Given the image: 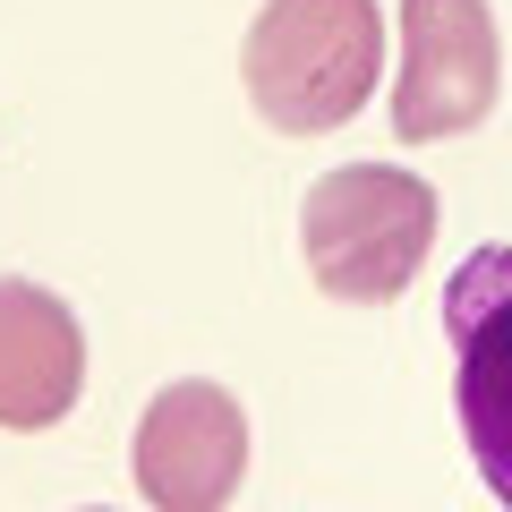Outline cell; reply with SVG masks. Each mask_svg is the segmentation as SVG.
Wrapping results in <instances>:
<instances>
[{
  "label": "cell",
  "mask_w": 512,
  "mask_h": 512,
  "mask_svg": "<svg viewBox=\"0 0 512 512\" xmlns=\"http://www.w3.org/2000/svg\"><path fill=\"white\" fill-rule=\"evenodd\" d=\"M504 94V43L487 0H402V77H393V137L444 146L478 128Z\"/></svg>",
  "instance_id": "4"
},
{
  "label": "cell",
  "mask_w": 512,
  "mask_h": 512,
  "mask_svg": "<svg viewBox=\"0 0 512 512\" xmlns=\"http://www.w3.org/2000/svg\"><path fill=\"white\" fill-rule=\"evenodd\" d=\"M128 470L137 495L154 512H222L248 478V419H239V393L205 376H180L171 393H154L137 444H128Z\"/></svg>",
  "instance_id": "5"
},
{
  "label": "cell",
  "mask_w": 512,
  "mask_h": 512,
  "mask_svg": "<svg viewBox=\"0 0 512 512\" xmlns=\"http://www.w3.org/2000/svg\"><path fill=\"white\" fill-rule=\"evenodd\" d=\"M94 512H103V504H94Z\"/></svg>",
  "instance_id": "7"
},
{
  "label": "cell",
  "mask_w": 512,
  "mask_h": 512,
  "mask_svg": "<svg viewBox=\"0 0 512 512\" xmlns=\"http://www.w3.org/2000/svg\"><path fill=\"white\" fill-rule=\"evenodd\" d=\"M384 69V18L376 0H265L248 26V103L282 137H325L359 120Z\"/></svg>",
  "instance_id": "1"
},
{
  "label": "cell",
  "mask_w": 512,
  "mask_h": 512,
  "mask_svg": "<svg viewBox=\"0 0 512 512\" xmlns=\"http://www.w3.org/2000/svg\"><path fill=\"white\" fill-rule=\"evenodd\" d=\"M436 248V188L393 163H342L299 205V256L308 282L350 308H384L419 282Z\"/></svg>",
  "instance_id": "2"
},
{
  "label": "cell",
  "mask_w": 512,
  "mask_h": 512,
  "mask_svg": "<svg viewBox=\"0 0 512 512\" xmlns=\"http://www.w3.org/2000/svg\"><path fill=\"white\" fill-rule=\"evenodd\" d=\"M86 393V333L43 282H0V427L43 436Z\"/></svg>",
  "instance_id": "6"
},
{
  "label": "cell",
  "mask_w": 512,
  "mask_h": 512,
  "mask_svg": "<svg viewBox=\"0 0 512 512\" xmlns=\"http://www.w3.org/2000/svg\"><path fill=\"white\" fill-rule=\"evenodd\" d=\"M444 350H453V410L487 495L512 512V248L461 256L444 282Z\"/></svg>",
  "instance_id": "3"
}]
</instances>
